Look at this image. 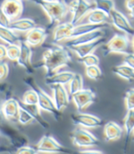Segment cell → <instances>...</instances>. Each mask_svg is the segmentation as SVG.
Wrapping results in <instances>:
<instances>
[{
  "label": "cell",
  "mask_w": 134,
  "mask_h": 154,
  "mask_svg": "<svg viewBox=\"0 0 134 154\" xmlns=\"http://www.w3.org/2000/svg\"><path fill=\"white\" fill-rule=\"evenodd\" d=\"M42 62L38 66L46 70L47 76L56 72L64 66H68L72 62V55L67 47L60 46L57 43L50 45L42 53Z\"/></svg>",
  "instance_id": "6da1fadb"
},
{
  "label": "cell",
  "mask_w": 134,
  "mask_h": 154,
  "mask_svg": "<svg viewBox=\"0 0 134 154\" xmlns=\"http://www.w3.org/2000/svg\"><path fill=\"white\" fill-rule=\"evenodd\" d=\"M25 83L27 85H29L32 89H34L37 92L38 98H39L38 106H39L40 109L42 111H45V112L51 114L53 116V118L55 119V120H57V121L61 120L62 112H60L58 109L56 108L52 97H51V96L45 91H43L39 85H38L32 78H26Z\"/></svg>",
  "instance_id": "7a4b0ae2"
},
{
  "label": "cell",
  "mask_w": 134,
  "mask_h": 154,
  "mask_svg": "<svg viewBox=\"0 0 134 154\" xmlns=\"http://www.w3.org/2000/svg\"><path fill=\"white\" fill-rule=\"evenodd\" d=\"M35 4L39 5L43 11L46 13L50 19L51 26L55 24L56 22L61 21L62 19L66 16L68 10V6L63 1H44V0H35Z\"/></svg>",
  "instance_id": "3957f363"
},
{
  "label": "cell",
  "mask_w": 134,
  "mask_h": 154,
  "mask_svg": "<svg viewBox=\"0 0 134 154\" xmlns=\"http://www.w3.org/2000/svg\"><path fill=\"white\" fill-rule=\"evenodd\" d=\"M67 6L68 10L72 14L71 22L73 25H77L93 8H95V4L93 5L89 2V0H72Z\"/></svg>",
  "instance_id": "277c9868"
},
{
  "label": "cell",
  "mask_w": 134,
  "mask_h": 154,
  "mask_svg": "<svg viewBox=\"0 0 134 154\" xmlns=\"http://www.w3.org/2000/svg\"><path fill=\"white\" fill-rule=\"evenodd\" d=\"M129 40L128 36L122 34H115L110 40L102 46L103 55L107 56L111 53H128Z\"/></svg>",
  "instance_id": "5b68a950"
},
{
  "label": "cell",
  "mask_w": 134,
  "mask_h": 154,
  "mask_svg": "<svg viewBox=\"0 0 134 154\" xmlns=\"http://www.w3.org/2000/svg\"><path fill=\"white\" fill-rule=\"evenodd\" d=\"M70 138L74 145L80 148H91L99 144V140L92 133L80 128L73 129L70 134Z\"/></svg>",
  "instance_id": "8992f818"
},
{
  "label": "cell",
  "mask_w": 134,
  "mask_h": 154,
  "mask_svg": "<svg viewBox=\"0 0 134 154\" xmlns=\"http://www.w3.org/2000/svg\"><path fill=\"white\" fill-rule=\"evenodd\" d=\"M35 149L40 153H67L70 150L60 144L53 137L45 135L36 144Z\"/></svg>",
  "instance_id": "52a82bcc"
},
{
  "label": "cell",
  "mask_w": 134,
  "mask_h": 154,
  "mask_svg": "<svg viewBox=\"0 0 134 154\" xmlns=\"http://www.w3.org/2000/svg\"><path fill=\"white\" fill-rule=\"evenodd\" d=\"M97 96L91 89H82L78 92L72 94V99L74 106L79 112H82L85 108L91 106L95 101Z\"/></svg>",
  "instance_id": "ba28073f"
},
{
  "label": "cell",
  "mask_w": 134,
  "mask_h": 154,
  "mask_svg": "<svg viewBox=\"0 0 134 154\" xmlns=\"http://www.w3.org/2000/svg\"><path fill=\"white\" fill-rule=\"evenodd\" d=\"M71 119L73 124L79 125L87 128H97L103 125V120L98 117L86 113H77L71 116Z\"/></svg>",
  "instance_id": "9c48e42d"
},
{
  "label": "cell",
  "mask_w": 134,
  "mask_h": 154,
  "mask_svg": "<svg viewBox=\"0 0 134 154\" xmlns=\"http://www.w3.org/2000/svg\"><path fill=\"white\" fill-rule=\"evenodd\" d=\"M109 17L112 25L115 28L124 32L126 35H134V29L123 13L114 8L109 14Z\"/></svg>",
  "instance_id": "30bf717a"
},
{
  "label": "cell",
  "mask_w": 134,
  "mask_h": 154,
  "mask_svg": "<svg viewBox=\"0 0 134 154\" xmlns=\"http://www.w3.org/2000/svg\"><path fill=\"white\" fill-rule=\"evenodd\" d=\"M51 91L56 108L63 112L69 105V92H67L64 85H52Z\"/></svg>",
  "instance_id": "8fae6325"
},
{
  "label": "cell",
  "mask_w": 134,
  "mask_h": 154,
  "mask_svg": "<svg viewBox=\"0 0 134 154\" xmlns=\"http://www.w3.org/2000/svg\"><path fill=\"white\" fill-rule=\"evenodd\" d=\"M20 45V53L18 56L17 63L20 67L24 68L28 73H33L34 66L31 63V57H32V50L31 46L29 45L24 40L18 42Z\"/></svg>",
  "instance_id": "7c38bea8"
},
{
  "label": "cell",
  "mask_w": 134,
  "mask_h": 154,
  "mask_svg": "<svg viewBox=\"0 0 134 154\" xmlns=\"http://www.w3.org/2000/svg\"><path fill=\"white\" fill-rule=\"evenodd\" d=\"M22 1L23 0H4L0 6L11 21L20 18L21 16L24 9Z\"/></svg>",
  "instance_id": "4fadbf2b"
},
{
  "label": "cell",
  "mask_w": 134,
  "mask_h": 154,
  "mask_svg": "<svg viewBox=\"0 0 134 154\" xmlns=\"http://www.w3.org/2000/svg\"><path fill=\"white\" fill-rule=\"evenodd\" d=\"M106 36V31L104 29H98V30H94L86 34H83L81 36H78L73 38H69L66 40L65 42V47L70 48L73 46H77L85 43L91 42L95 40H98V38Z\"/></svg>",
  "instance_id": "5bb4252c"
},
{
  "label": "cell",
  "mask_w": 134,
  "mask_h": 154,
  "mask_svg": "<svg viewBox=\"0 0 134 154\" xmlns=\"http://www.w3.org/2000/svg\"><path fill=\"white\" fill-rule=\"evenodd\" d=\"M48 35V32L45 29L40 28V27H35L29 31H27L24 41L30 46L37 47L41 46L46 40Z\"/></svg>",
  "instance_id": "9a60e30c"
},
{
  "label": "cell",
  "mask_w": 134,
  "mask_h": 154,
  "mask_svg": "<svg viewBox=\"0 0 134 154\" xmlns=\"http://www.w3.org/2000/svg\"><path fill=\"white\" fill-rule=\"evenodd\" d=\"M105 42H106V37H101V38H98V40H95L91 42L77 45V46H73L68 49L73 51L79 58H81V57H84L90 53H93L95 49L101 46Z\"/></svg>",
  "instance_id": "2e32d148"
},
{
  "label": "cell",
  "mask_w": 134,
  "mask_h": 154,
  "mask_svg": "<svg viewBox=\"0 0 134 154\" xmlns=\"http://www.w3.org/2000/svg\"><path fill=\"white\" fill-rule=\"evenodd\" d=\"M20 105L15 98H8L5 100L1 106V111L4 118L8 120H14L17 119Z\"/></svg>",
  "instance_id": "e0dca14e"
},
{
  "label": "cell",
  "mask_w": 134,
  "mask_h": 154,
  "mask_svg": "<svg viewBox=\"0 0 134 154\" xmlns=\"http://www.w3.org/2000/svg\"><path fill=\"white\" fill-rule=\"evenodd\" d=\"M74 26L75 25H73L72 22H64L57 25L53 30V43H60L68 40Z\"/></svg>",
  "instance_id": "ac0fdd59"
},
{
  "label": "cell",
  "mask_w": 134,
  "mask_h": 154,
  "mask_svg": "<svg viewBox=\"0 0 134 154\" xmlns=\"http://www.w3.org/2000/svg\"><path fill=\"white\" fill-rule=\"evenodd\" d=\"M108 22H105V23H100V24H93V23H85V24H81V25H75L71 32V35L69 37V38H73L78 36H81L83 34L94 31V30H98V29H104L106 28H108ZM68 38V40H69Z\"/></svg>",
  "instance_id": "d6986e66"
},
{
  "label": "cell",
  "mask_w": 134,
  "mask_h": 154,
  "mask_svg": "<svg viewBox=\"0 0 134 154\" xmlns=\"http://www.w3.org/2000/svg\"><path fill=\"white\" fill-rule=\"evenodd\" d=\"M74 75V72L70 71H64V72H56L51 75L46 76L45 84L49 85H67L72 80Z\"/></svg>",
  "instance_id": "ffe728a7"
},
{
  "label": "cell",
  "mask_w": 134,
  "mask_h": 154,
  "mask_svg": "<svg viewBox=\"0 0 134 154\" xmlns=\"http://www.w3.org/2000/svg\"><path fill=\"white\" fill-rule=\"evenodd\" d=\"M121 127L114 121H109L104 126V138L107 142L118 140L122 137Z\"/></svg>",
  "instance_id": "44dd1931"
},
{
  "label": "cell",
  "mask_w": 134,
  "mask_h": 154,
  "mask_svg": "<svg viewBox=\"0 0 134 154\" xmlns=\"http://www.w3.org/2000/svg\"><path fill=\"white\" fill-rule=\"evenodd\" d=\"M36 27V22L31 18H17L11 21L9 25V29L14 31H20V32H27L30 29Z\"/></svg>",
  "instance_id": "7402d4cb"
},
{
  "label": "cell",
  "mask_w": 134,
  "mask_h": 154,
  "mask_svg": "<svg viewBox=\"0 0 134 154\" xmlns=\"http://www.w3.org/2000/svg\"><path fill=\"white\" fill-rule=\"evenodd\" d=\"M108 19H110L109 15L105 13L104 11L98 8H93L87 15H86V20L88 23L93 24H100L108 22Z\"/></svg>",
  "instance_id": "603a6c76"
},
{
  "label": "cell",
  "mask_w": 134,
  "mask_h": 154,
  "mask_svg": "<svg viewBox=\"0 0 134 154\" xmlns=\"http://www.w3.org/2000/svg\"><path fill=\"white\" fill-rule=\"evenodd\" d=\"M112 71L115 74L124 80H127L129 82L134 81V69L125 63L113 67Z\"/></svg>",
  "instance_id": "cb8c5ba5"
},
{
  "label": "cell",
  "mask_w": 134,
  "mask_h": 154,
  "mask_svg": "<svg viewBox=\"0 0 134 154\" xmlns=\"http://www.w3.org/2000/svg\"><path fill=\"white\" fill-rule=\"evenodd\" d=\"M124 123V128L126 131V137H125V149L128 146L129 140L133 133L134 130V109L131 110H127V114L123 120Z\"/></svg>",
  "instance_id": "d4e9b609"
},
{
  "label": "cell",
  "mask_w": 134,
  "mask_h": 154,
  "mask_svg": "<svg viewBox=\"0 0 134 154\" xmlns=\"http://www.w3.org/2000/svg\"><path fill=\"white\" fill-rule=\"evenodd\" d=\"M0 40L8 44H15L20 42V38L14 30L9 28L0 27Z\"/></svg>",
  "instance_id": "484cf974"
},
{
  "label": "cell",
  "mask_w": 134,
  "mask_h": 154,
  "mask_svg": "<svg viewBox=\"0 0 134 154\" xmlns=\"http://www.w3.org/2000/svg\"><path fill=\"white\" fill-rule=\"evenodd\" d=\"M17 120L20 124H21L23 126H26V125H29L31 122H33L35 120V118H34V116L31 114V112L30 110H28L25 106L20 105Z\"/></svg>",
  "instance_id": "4316f807"
},
{
  "label": "cell",
  "mask_w": 134,
  "mask_h": 154,
  "mask_svg": "<svg viewBox=\"0 0 134 154\" xmlns=\"http://www.w3.org/2000/svg\"><path fill=\"white\" fill-rule=\"evenodd\" d=\"M84 87L83 77L79 73H74L72 80L69 82V94H73L74 93L82 90Z\"/></svg>",
  "instance_id": "83f0119b"
},
{
  "label": "cell",
  "mask_w": 134,
  "mask_h": 154,
  "mask_svg": "<svg viewBox=\"0 0 134 154\" xmlns=\"http://www.w3.org/2000/svg\"><path fill=\"white\" fill-rule=\"evenodd\" d=\"M38 102H39V98H38V94L37 92L30 88V90L26 91L23 94L22 98V104L25 106H37Z\"/></svg>",
  "instance_id": "f1b7e54d"
},
{
  "label": "cell",
  "mask_w": 134,
  "mask_h": 154,
  "mask_svg": "<svg viewBox=\"0 0 134 154\" xmlns=\"http://www.w3.org/2000/svg\"><path fill=\"white\" fill-rule=\"evenodd\" d=\"M95 2V8H98L108 15L110 14V12L115 8V3L113 0H94Z\"/></svg>",
  "instance_id": "f546056e"
},
{
  "label": "cell",
  "mask_w": 134,
  "mask_h": 154,
  "mask_svg": "<svg viewBox=\"0 0 134 154\" xmlns=\"http://www.w3.org/2000/svg\"><path fill=\"white\" fill-rule=\"evenodd\" d=\"M86 73L88 78L91 80H99L102 77V71L98 67V65H91L86 67Z\"/></svg>",
  "instance_id": "4dcf8cb0"
},
{
  "label": "cell",
  "mask_w": 134,
  "mask_h": 154,
  "mask_svg": "<svg viewBox=\"0 0 134 154\" xmlns=\"http://www.w3.org/2000/svg\"><path fill=\"white\" fill-rule=\"evenodd\" d=\"M20 53V43L8 44L7 46V58L11 61H17Z\"/></svg>",
  "instance_id": "1f68e13d"
},
{
  "label": "cell",
  "mask_w": 134,
  "mask_h": 154,
  "mask_svg": "<svg viewBox=\"0 0 134 154\" xmlns=\"http://www.w3.org/2000/svg\"><path fill=\"white\" fill-rule=\"evenodd\" d=\"M78 62L85 64L86 66H91V65H98L100 61L98 56H97L94 53H90L88 55H86L84 57H81L78 59Z\"/></svg>",
  "instance_id": "d6a6232c"
},
{
  "label": "cell",
  "mask_w": 134,
  "mask_h": 154,
  "mask_svg": "<svg viewBox=\"0 0 134 154\" xmlns=\"http://www.w3.org/2000/svg\"><path fill=\"white\" fill-rule=\"evenodd\" d=\"M124 100L127 110L134 109V88H131L126 92Z\"/></svg>",
  "instance_id": "836d02e7"
},
{
  "label": "cell",
  "mask_w": 134,
  "mask_h": 154,
  "mask_svg": "<svg viewBox=\"0 0 134 154\" xmlns=\"http://www.w3.org/2000/svg\"><path fill=\"white\" fill-rule=\"evenodd\" d=\"M9 72V66L7 63L0 61V81L5 80Z\"/></svg>",
  "instance_id": "e575fe53"
},
{
  "label": "cell",
  "mask_w": 134,
  "mask_h": 154,
  "mask_svg": "<svg viewBox=\"0 0 134 154\" xmlns=\"http://www.w3.org/2000/svg\"><path fill=\"white\" fill-rule=\"evenodd\" d=\"M16 152L18 153V154H35V153H38L37 152V149L35 148H32L30 146H28V145H23L21 147H18L17 149H16Z\"/></svg>",
  "instance_id": "d590c367"
},
{
  "label": "cell",
  "mask_w": 134,
  "mask_h": 154,
  "mask_svg": "<svg viewBox=\"0 0 134 154\" xmlns=\"http://www.w3.org/2000/svg\"><path fill=\"white\" fill-rule=\"evenodd\" d=\"M10 23H11V20L8 18V17L4 13L1 7H0V27L9 28Z\"/></svg>",
  "instance_id": "8d00e7d4"
},
{
  "label": "cell",
  "mask_w": 134,
  "mask_h": 154,
  "mask_svg": "<svg viewBox=\"0 0 134 154\" xmlns=\"http://www.w3.org/2000/svg\"><path fill=\"white\" fill-rule=\"evenodd\" d=\"M123 61H124L125 64H127L129 67H131L132 69H134V53H131V52L126 53Z\"/></svg>",
  "instance_id": "74e56055"
},
{
  "label": "cell",
  "mask_w": 134,
  "mask_h": 154,
  "mask_svg": "<svg viewBox=\"0 0 134 154\" xmlns=\"http://www.w3.org/2000/svg\"><path fill=\"white\" fill-rule=\"evenodd\" d=\"M7 58V46L0 44V61Z\"/></svg>",
  "instance_id": "f35d334b"
},
{
  "label": "cell",
  "mask_w": 134,
  "mask_h": 154,
  "mask_svg": "<svg viewBox=\"0 0 134 154\" xmlns=\"http://www.w3.org/2000/svg\"><path fill=\"white\" fill-rule=\"evenodd\" d=\"M80 153H85V154H87V153H91V154H95V153H98V154H101L103 153V151L101 150H98V149H82L80 150Z\"/></svg>",
  "instance_id": "ab89813d"
},
{
  "label": "cell",
  "mask_w": 134,
  "mask_h": 154,
  "mask_svg": "<svg viewBox=\"0 0 134 154\" xmlns=\"http://www.w3.org/2000/svg\"><path fill=\"white\" fill-rule=\"evenodd\" d=\"M125 6L128 10L134 7V0H126L125 1Z\"/></svg>",
  "instance_id": "60d3db41"
},
{
  "label": "cell",
  "mask_w": 134,
  "mask_h": 154,
  "mask_svg": "<svg viewBox=\"0 0 134 154\" xmlns=\"http://www.w3.org/2000/svg\"><path fill=\"white\" fill-rule=\"evenodd\" d=\"M4 116H3V114H2V111H1V109H0V128H1V124L3 123V121H4Z\"/></svg>",
  "instance_id": "b9f144b4"
},
{
  "label": "cell",
  "mask_w": 134,
  "mask_h": 154,
  "mask_svg": "<svg viewBox=\"0 0 134 154\" xmlns=\"http://www.w3.org/2000/svg\"><path fill=\"white\" fill-rule=\"evenodd\" d=\"M129 14L130 17L134 19V7H133L132 8H130V9L129 10Z\"/></svg>",
  "instance_id": "7bdbcfd3"
},
{
  "label": "cell",
  "mask_w": 134,
  "mask_h": 154,
  "mask_svg": "<svg viewBox=\"0 0 134 154\" xmlns=\"http://www.w3.org/2000/svg\"><path fill=\"white\" fill-rule=\"evenodd\" d=\"M132 46H133V50H134V35H133V40H132Z\"/></svg>",
  "instance_id": "ee69618b"
},
{
  "label": "cell",
  "mask_w": 134,
  "mask_h": 154,
  "mask_svg": "<svg viewBox=\"0 0 134 154\" xmlns=\"http://www.w3.org/2000/svg\"><path fill=\"white\" fill-rule=\"evenodd\" d=\"M44 1H49V2H52V1H57V0H44Z\"/></svg>",
  "instance_id": "f6af8a7d"
},
{
  "label": "cell",
  "mask_w": 134,
  "mask_h": 154,
  "mask_svg": "<svg viewBox=\"0 0 134 154\" xmlns=\"http://www.w3.org/2000/svg\"><path fill=\"white\" fill-rule=\"evenodd\" d=\"M29 1H31V2H33V3H34V1H35V0H29Z\"/></svg>",
  "instance_id": "bcb514c9"
},
{
  "label": "cell",
  "mask_w": 134,
  "mask_h": 154,
  "mask_svg": "<svg viewBox=\"0 0 134 154\" xmlns=\"http://www.w3.org/2000/svg\"><path fill=\"white\" fill-rule=\"evenodd\" d=\"M133 133H134V130H133Z\"/></svg>",
  "instance_id": "7dc6e473"
},
{
  "label": "cell",
  "mask_w": 134,
  "mask_h": 154,
  "mask_svg": "<svg viewBox=\"0 0 134 154\" xmlns=\"http://www.w3.org/2000/svg\"><path fill=\"white\" fill-rule=\"evenodd\" d=\"M89 1H90V0H89Z\"/></svg>",
  "instance_id": "c3c4849f"
}]
</instances>
